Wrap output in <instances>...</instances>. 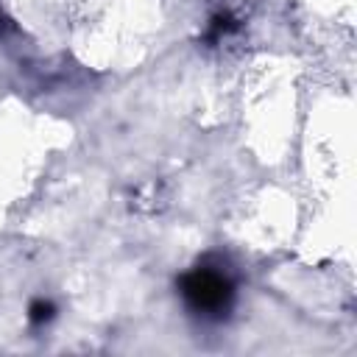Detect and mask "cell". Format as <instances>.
I'll return each instance as SVG.
<instances>
[{
  "mask_svg": "<svg viewBox=\"0 0 357 357\" xmlns=\"http://www.w3.org/2000/svg\"><path fill=\"white\" fill-rule=\"evenodd\" d=\"M178 293L192 315L204 321H223L234 304L237 282L226 268V262L204 259L181 276Z\"/></svg>",
  "mask_w": 357,
  "mask_h": 357,
  "instance_id": "6da1fadb",
  "label": "cell"
},
{
  "mask_svg": "<svg viewBox=\"0 0 357 357\" xmlns=\"http://www.w3.org/2000/svg\"><path fill=\"white\" fill-rule=\"evenodd\" d=\"M245 20V0H218L206 20V42H223L226 36L237 33Z\"/></svg>",
  "mask_w": 357,
  "mask_h": 357,
  "instance_id": "7a4b0ae2",
  "label": "cell"
},
{
  "mask_svg": "<svg viewBox=\"0 0 357 357\" xmlns=\"http://www.w3.org/2000/svg\"><path fill=\"white\" fill-rule=\"evenodd\" d=\"M50 315H53V307H50L47 301H39V304H33V307H31V318H33L36 324L50 321Z\"/></svg>",
  "mask_w": 357,
  "mask_h": 357,
  "instance_id": "3957f363",
  "label": "cell"
},
{
  "mask_svg": "<svg viewBox=\"0 0 357 357\" xmlns=\"http://www.w3.org/2000/svg\"><path fill=\"white\" fill-rule=\"evenodd\" d=\"M3 28H6V17L0 14V31H3Z\"/></svg>",
  "mask_w": 357,
  "mask_h": 357,
  "instance_id": "277c9868",
  "label": "cell"
}]
</instances>
